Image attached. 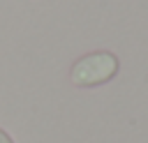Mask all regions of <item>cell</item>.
I'll return each mask as SVG.
<instances>
[{
  "label": "cell",
  "instance_id": "7a4b0ae2",
  "mask_svg": "<svg viewBox=\"0 0 148 143\" xmlns=\"http://www.w3.org/2000/svg\"><path fill=\"white\" fill-rule=\"evenodd\" d=\"M0 143H14V141H12V136H9L5 129H0Z\"/></svg>",
  "mask_w": 148,
  "mask_h": 143
},
{
  "label": "cell",
  "instance_id": "6da1fadb",
  "mask_svg": "<svg viewBox=\"0 0 148 143\" xmlns=\"http://www.w3.org/2000/svg\"><path fill=\"white\" fill-rule=\"evenodd\" d=\"M120 69V60L111 51H92L81 55L72 69H69V81L76 88H97L116 78Z\"/></svg>",
  "mask_w": 148,
  "mask_h": 143
}]
</instances>
